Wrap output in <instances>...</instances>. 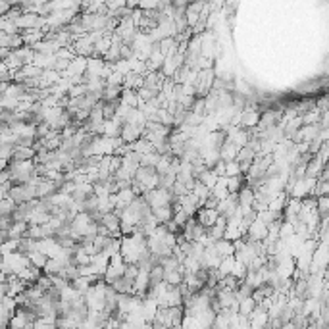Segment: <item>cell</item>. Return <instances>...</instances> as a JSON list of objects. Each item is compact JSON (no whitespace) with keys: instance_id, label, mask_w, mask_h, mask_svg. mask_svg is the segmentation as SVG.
I'll use <instances>...</instances> for the list:
<instances>
[{"instance_id":"obj_1","label":"cell","mask_w":329,"mask_h":329,"mask_svg":"<svg viewBox=\"0 0 329 329\" xmlns=\"http://www.w3.org/2000/svg\"><path fill=\"white\" fill-rule=\"evenodd\" d=\"M241 176V166L237 160H233V162H227L225 164V176L223 177H237Z\"/></svg>"}]
</instances>
